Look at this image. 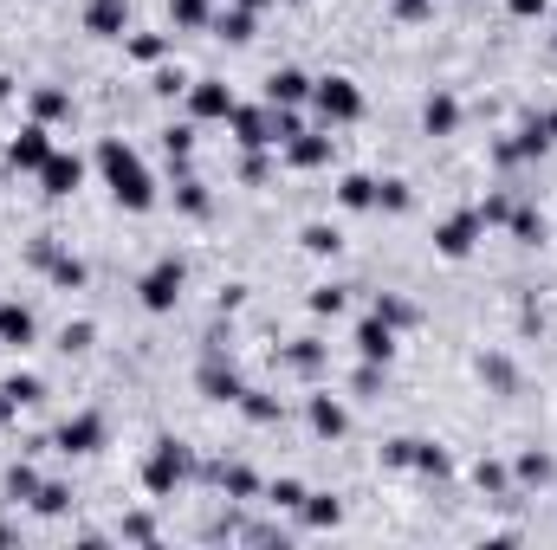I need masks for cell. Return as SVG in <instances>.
Returning <instances> with one entry per match:
<instances>
[{
  "label": "cell",
  "mask_w": 557,
  "mask_h": 550,
  "mask_svg": "<svg viewBox=\"0 0 557 550\" xmlns=\"http://www.w3.org/2000/svg\"><path fill=\"white\" fill-rule=\"evenodd\" d=\"M98 162H104V182H111V195L124 201L130 214H143L149 201H156V188H149V175H143V162H137V149H130V143H104Z\"/></svg>",
  "instance_id": "6da1fadb"
},
{
  "label": "cell",
  "mask_w": 557,
  "mask_h": 550,
  "mask_svg": "<svg viewBox=\"0 0 557 550\" xmlns=\"http://www.w3.org/2000/svg\"><path fill=\"white\" fill-rule=\"evenodd\" d=\"M311 104H318L324 123H350V117H363V91L350 85V78H318V85H311Z\"/></svg>",
  "instance_id": "7a4b0ae2"
},
{
  "label": "cell",
  "mask_w": 557,
  "mask_h": 550,
  "mask_svg": "<svg viewBox=\"0 0 557 550\" xmlns=\"http://www.w3.org/2000/svg\"><path fill=\"white\" fill-rule=\"evenodd\" d=\"M182 279H188V272H182V259H162V266L137 285V292H143V305H149V311H169L175 298H182Z\"/></svg>",
  "instance_id": "3957f363"
},
{
  "label": "cell",
  "mask_w": 557,
  "mask_h": 550,
  "mask_svg": "<svg viewBox=\"0 0 557 550\" xmlns=\"http://www.w3.org/2000/svg\"><path fill=\"white\" fill-rule=\"evenodd\" d=\"M46 156H52V136H46V123H26V130L7 143V162H13V169H46Z\"/></svg>",
  "instance_id": "277c9868"
},
{
  "label": "cell",
  "mask_w": 557,
  "mask_h": 550,
  "mask_svg": "<svg viewBox=\"0 0 557 550\" xmlns=\"http://www.w3.org/2000/svg\"><path fill=\"white\" fill-rule=\"evenodd\" d=\"M188 110H195V117H234V91L201 78V85H188Z\"/></svg>",
  "instance_id": "5b68a950"
},
{
  "label": "cell",
  "mask_w": 557,
  "mask_h": 550,
  "mask_svg": "<svg viewBox=\"0 0 557 550\" xmlns=\"http://www.w3.org/2000/svg\"><path fill=\"white\" fill-rule=\"evenodd\" d=\"M39 182H46V195H72V188L85 182V162H78V156H46Z\"/></svg>",
  "instance_id": "8992f818"
},
{
  "label": "cell",
  "mask_w": 557,
  "mask_h": 550,
  "mask_svg": "<svg viewBox=\"0 0 557 550\" xmlns=\"http://www.w3.org/2000/svg\"><path fill=\"white\" fill-rule=\"evenodd\" d=\"M182 466H188V460H182V447H175V440H162L156 460H149V473H143V479H149V492H169L175 479H182Z\"/></svg>",
  "instance_id": "52a82bcc"
},
{
  "label": "cell",
  "mask_w": 557,
  "mask_h": 550,
  "mask_svg": "<svg viewBox=\"0 0 557 550\" xmlns=\"http://www.w3.org/2000/svg\"><path fill=\"white\" fill-rule=\"evenodd\" d=\"M124 20H130V0H91V13H85V26L98 39H117V33H124Z\"/></svg>",
  "instance_id": "ba28073f"
},
{
  "label": "cell",
  "mask_w": 557,
  "mask_h": 550,
  "mask_svg": "<svg viewBox=\"0 0 557 550\" xmlns=\"http://www.w3.org/2000/svg\"><path fill=\"white\" fill-rule=\"evenodd\" d=\"M480 227H486L480 214H460V220H447V227L434 233V246H441L447 259H460V253H467V246H473V233H480Z\"/></svg>",
  "instance_id": "9c48e42d"
},
{
  "label": "cell",
  "mask_w": 557,
  "mask_h": 550,
  "mask_svg": "<svg viewBox=\"0 0 557 550\" xmlns=\"http://www.w3.org/2000/svg\"><path fill=\"white\" fill-rule=\"evenodd\" d=\"M98 440H104V421L98 415H78V421H65V428H59V447L65 453H91Z\"/></svg>",
  "instance_id": "30bf717a"
},
{
  "label": "cell",
  "mask_w": 557,
  "mask_h": 550,
  "mask_svg": "<svg viewBox=\"0 0 557 550\" xmlns=\"http://www.w3.org/2000/svg\"><path fill=\"white\" fill-rule=\"evenodd\" d=\"M266 98H273V104H305V98H311V78L285 65V72H273V78H266Z\"/></svg>",
  "instance_id": "8fae6325"
},
{
  "label": "cell",
  "mask_w": 557,
  "mask_h": 550,
  "mask_svg": "<svg viewBox=\"0 0 557 550\" xmlns=\"http://www.w3.org/2000/svg\"><path fill=\"white\" fill-rule=\"evenodd\" d=\"M285 156H292V169H318V162H331V136H305L298 130L292 143H285Z\"/></svg>",
  "instance_id": "7c38bea8"
},
{
  "label": "cell",
  "mask_w": 557,
  "mask_h": 550,
  "mask_svg": "<svg viewBox=\"0 0 557 550\" xmlns=\"http://www.w3.org/2000/svg\"><path fill=\"white\" fill-rule=\"evenodd\" d=\"M357 350L370 356V363H389V350H396V337H389V324H383V318H370V324L357 330Z\"/></svg>",
  "instance_id": "4fadbf2b"
},
{
  "label": "cell",
  "mask_w": 557,
  "mask_h": 550,
  "mask_svg": "<svg viewBox=\"0 0 557 550\" xmlns=\"http://www.w3.org/2000/svg\"><path fill=\"white\" fill-rule=\"evenodd\" d=\"M234 130H240V143H247V149L273 143V117H260V110H234Z\"/></svg>",
  "instance_id": "5bb4252c"
},
{
  "label": "cell",
  "mask_w": 557,
  "mask_h": 550,
  "mask_svg": "<svg viewBox=\"0 0 557 550\" xmlns=\"http://www.w3.org/2000/svg\"><path fill=\"white\" fill-rule=\"evenodd\" d=\"M0 343H33V311L26 305H0Z\"/></svg>",
  "instance_id": "9a60e30c"
},
{
  "label": "cell",
  "mask_w": 557,
  "mask_h": 550,
  "mask_svg": "<svg viewBox=\"0 0 557 550\" xmlns=\"http://www.w3.org/2000/svg\"><path fill=\"white\" fill-rule=\"evenodd\" d=\"M421 123H428L434 136H447V130L460 123V104H454V98H428V110H421Z\"/></svg>",
  "instance_id": "2e32d148"
},
{
  "label": "cell",
  "mask_w": 557,
  "mask_h": 550,
  "mask_svg": "<svg viewBox=\"0 0 557 550\" xmlns=\"http://www.w3.org/2000/svg\"><path fill=\"white\" fill-rule=\"evenodd\" d=\"M311 428H318V434H344V408L318 395V402H311Z\"/></svg>",
  "instance_id": "e0dca14e"
},
{
  "label": "cell",
  "mask_w": 557,
  "mask_h": 550,
  "mask_svg": "<svg viewBox=\"0 0 557 550\" xmlns=\"http://www.w3.org/2000/svg\"><path fill=\"white\" fill-rule=\"evenodd\" d=\"M175 26H208V0H169Z\"/></svg>",
  "instance_id": "ac0fdd59"
},
{
  "label": "cell",
  "mask_w": 557,
  "mask_h": 550,
  "mask_svg": "<svg viewBox=\"0 0 557 550\" xmlns=\"http://www.w3.org/2000/svg\"><path fill=\"white\" fill-rule=\"evenodd\" d=\"M344 208H376V182L370 175H350L344 182Z\"/></svg>",
  "instance_id": "d6986e66"
},
{
  "label": "cell",
  "mask_w": 557,
  "mask_h": 550,
  "mask_svg": "<svg viewBox=\"0 0 557 550\" xmlns=\"http://www.w3.org/2000/svg\"><path fill=\"white\" fill-rule=\"evenodd\" d=\"M221 33H227V39H253V7H234V13H221Z\"/></svg>",
  "instance_id": "ffe728a7"
},
{
  "label": "cell",
  "mask_w": 557,
  "mask_h": 550,
  "mask_svg": "<svg viewBox=\"0 0 557 550\" xmlns=\"http://www.w3.org/2000/svg\"><path fill=\"white\" fill-rule=\"evenodd\" d=\"M0 395H7V408H13V402H39V376H13Z\"/></svg>",
  "instance_id": "44dd1931"
},
{
  "label": "cell",
  "mask_w": 557,
  "mask_h": 550,
  "mask_svg": "<svg viewBox=\"0 0 557 550\" xmlns=\"http://www.w3.org/2000/svg\"><path fill=\"white\" fill-rule=\"evenodd\" d=\"M376 208L402 214V208H409V188H402V182H383V188H376Z\"/></svg>",
  "instance_id": "7402d4cb"
},
{
  "label": "cell",
  "mask_w": 557,
  "mask_h": 550,
  "mask_svg": "<svg viewBox=\"0 0 557 550\" xmlns=\"http://www.w3.org/2000/svg\"><path fill=\"white\" fill-rule=\"evenodd\" d=\"M7 492H13V499H39V479L26 473V466H13V473H7Z\"/></svg>",
  "instance_id": "603a6c76"
},
{
  "label": "cell",
  "mask_w": 557,
  "mask_h": 550,
  "mask_svg": "<svg viewBox=\"0 0 557 550\" xmlns=\"http://www.w3.org/2000/svg\"><path fill=\"white\" fill-rule=\"evenodd\" d=\"M52 279L59 285H85V266H78V259H52Z\"/></svg>",
  "instance_id": "cb8c5ba5"
},
{
  "label": "cell",
  "mask_w": 557,
  "mask_h": 550,
  "mask_svg": "<svg viewBox=\"0 0 557 550\" xmlns=\"http://www.w3.org/2000/svg\"><path fill=\"white\" fill-rule=\"evenodd\" d=\"M305 246L311 253H337V233L331 227H305Z\"/></svg>",
  "instance_id": "d4e9b609"
},
{
  "label": "cell",
  "mask_w": 557,
  "mask_h": 550,
  "mask_svg": "<svg viewBox=\"0 0 557 550\" xmlns=\"http://www.w3.org/2000/svg\"><path fill=\"white\" fill-rule=\"evenodd\" d=\"M311 311H344V292H337V285H324V292H311Z\"/></svg>",
  "instance_id": "484cf974"
},
{
  "label": "cell",
  "mask_w": 557,
  "mask_h": 550,
  "mask_svg": "<svg viewBox=\"0 0 557 550\" xmlns=\"http://www.w3.org/2000/svg\"><path fill=\"white\" fill-rule=\"evenodd\" d=\"M519 473H525V479H551V460H545V453H525Z\"/></svg>",
  "instance_id": "4316f807"
},
{
  "label": "cell",
  "mask_w": 557,
  "mask_h": 550,
  "mask_svg": "<svg viewBox=\"0 0 557 550\" xmlns=\"http://www.w3.org/2000/svg\"><path fill=\"white\" fill-rule=\"evenodd\" d=\"M305 518H311V525H337V499H318V505H305Z\"/></svg>",
  "instance_id": "83f0119b"
},
{
  "label": "cell",
  "mask_w": 557,
  "mask_h": 550,
  "mask_svg": "<svg viewBox=\"0 0 557 550\" xmlns=\"http://www.w3.org/2000/svg\"><path fill=\"white\" fill-rule=\"evenodd\" d=\"M33 505H39V512H65V492H59V486H39Z\"/></svg>",
  "instance_id": "f1b7e54d"
},
{
  "label": "cell",
  "mask_w": 557,
  "mask_h": 550,
  "mask_svg": "<svg viewBox=\"0 0 557 550\" xmlns=\"http://www.w3.org/2000/svg\"><path fill=\"white\" fill-rule=\"evenodd\" d=\"M33 110H39V117H59V110H65V98H59V91H39V98H33Z\"/></svg>",
  "instance_id": "f546056e"
},
{
  "label": "cell",
  "mask_w": 557,
  "mask_h": 550,
  "mask_svg": "<svg viewBox=\"0 0 557 550\" xmlns=\"http://www.w3.org/2000/svg\"><path fill=\"white\" fill-rule=\"evenodd\" d=\"M273 499H279V505H298V499H305V486H298V479H279Z\"/></svg>",
  "instance_id": "4dcf8cb0"
},
{
  "label": "cell",
  "mask_w": 557,
  "mask_h": 550,
  "mask_svg": "<svg viewBox=\"0 0 557 550\" xmlns=\"http://www.w3.org/2000/svg\"><path fill=\"white\" fill-rule=\"evenodd\" d=\"M292 363L298 369H318V343H292Z\"/></svg>",
  "instance_id": "1f68e13d"
},
{
  "label": "cell",
  "mask_w": 557,
  "mask_h": 550,
  "mask_svg": "<svg viewBox=\"0 0 557 550\" xmlns=\"http://www.w3.org/2000/svg\"><path fill=\"white\" fill-rule=\"evenodd\" d=\"M512 227H519V240H538V233H545V220H538V214H519Z\"/></svg>",
  "instance_id": "d6a6232c"
},
{
  "label": "cell",
  "mask_w": 557,
  "mask_h": 550,
  "mask_svg": "<svg viewBox=\"0 0 557 550\" xmlns=\"http://www.w3.org/2000/svg\"><path fill=\"white\" fill-rule=\"evenodd\" d=\"M188 143H195V130H169V156H175V162L188 156Z\"/></svg>",
  "instance_id": "836d02e7"
},
{
  "label": "cell",
  "mask_w": 557,
  "mask_h": 550,
  "mask_svg": "<svg viewBox=\"0 0 557 550\" xmlns=\"http://www.w3.org/2000/svg\"><path fill=\"white\" fill-rule=\"evenodd\" d=\"M182 208H188V214H201V208H208V195H201V182H188V188H182Z\"/></svg>",
  "instance_id": "e575fe53"
},
{
  "label": "cell",
  "mask_w": 557,
  "mask_h": 550,
  "mask_svg": "<svg viewBox=\"0 0 557 550\" xmlns=\"http://www.w3.org/2000/svg\"><path fill=\"white\" fill-rule=\"evenodd\" d=\"M506 7H512V13H519V20H532V13H545V7H551V0H506Z\"/></svg>",
  "instance_id": "d590c367"
}]
</instances>
